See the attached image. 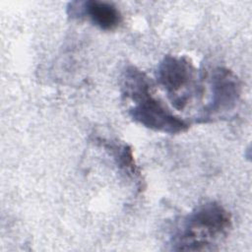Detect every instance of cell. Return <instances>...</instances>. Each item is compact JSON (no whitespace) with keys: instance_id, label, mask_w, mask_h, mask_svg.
<instances>
[{"instance_id":"cell-3","label":"cell","mask_w":252,"mask_h":252,"mask_svg":"<svg viewBox=\"0 0 252 252\" xmlns=\"http://www.w3.org/2000/svg\"><path fill=\"white\" fill-rule=\"evenodd\" d=\"M157 80L177 110H183L202 92L197 69L186 56L165 55L158 66Z\"/></svg>"},{"instance_id":"cell-2","label":"cell","mask_w":252,"mask_h":252,"mask_svg":"<svg viewBox=\"0 0 252 252\" xmlns=\"http://www.w3.org/2000/svg\"><path fill=\"white\" fill-rule=\"evenodd\" d=\"M232 226L230 213L220 203L206 202L183 218L172 236L171 246L177 251L214 249Z\"/></svg>"},{"instance_id":"cell-1","label":"cell","mask_w":252,"mask_h":252,"mask_svg":"<svg viewBox=\"0 0 252 252\" xmlns=\"http://www.w3.org/2000/svg\"><path fill=\"white\" fill-rule=\"evenodd\" d=\"M121 93L124 98L134 103L128 111L134 122L153 131L170 135L189 129V122L175 115L154 95L152 80L136 66L130 65L123 71Z\"/></svg>"},{"instance_id":"cell-5","label":"cell","mask_w":252,"mask_h":252,"mask_svg":"<svg viewBox=\"0 0 252 252\" xmlns=\"http://www.w3.org/2000/svg\"><path fill=\"white\" fill-rule=\"evenodd\" d=\"M82 17H88L93 25L105 32L114 31L122 22V15L115 5L98 0L82 2Z\"/></svg>"},{"instance_id":"cell-6","label":"cell","mask_w":252,"mask_h":252,"mask_svg":"<svg viewBox=\"0 0 252 252\" xmlns=\"http://www.w3.org/2000/svg\"><path fill=\"white\" fill-rule=\"evenodd\" d=\"M97 141L108 151L114 158L117 166L130 178L141 184V172L137 166L133 151L127 144H117L112 141H105L104 139H97Z\"/></svg>"},{"instance_id":"cell-4","label":"cell","mask_w":252,"mask_h":252,"mask_svg":"<svg viewBox=\"0 0 252 252\" xmlns=\"http://www.w3.org/2000/svg\"><path fill=\"white\" fill-rule=\"evenodd\" d=\"M211 97L197 116L198 123H208L226 117L237 105L241 96V82L226 67H217L210 77Z\"/></svg>"}]
</instances>
